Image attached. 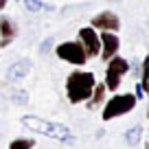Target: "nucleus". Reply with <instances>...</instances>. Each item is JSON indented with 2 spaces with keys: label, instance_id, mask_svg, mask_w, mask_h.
I'll use <instances>...</instances> for the list:
<instances>
[{
  "label": "nucleus",
  "instance_id": "f257e3e1",
  "mask_svg": "<svg viewBox=\"0 0 149 149\" xmlns=\"http://www.w3.org/2000/svg\"><path fill=\"white\" fill-rule=\"evenodd\" d=\"M97 84L92 72H74L68 74V81H66V92H68V101L70 103H81V101H88L90 94H92V88Z\"/></svg>",
  "mask_w": 149,
  "mask_h": 149
},
{
  "label": "nucleus",
  "instance_id": "f03ea898",
  "mask_svg": "<svg viewBox=\"0 0 149 149\" xmlns=\"http://www.w3.org/2000/svg\"><path fill=\"white\" fill-rule=\"evenodd\" d=\"M22 125L29 127V130L37 132V134H44L48 138H55V140H66L70 138V130L61 123H53V121H44V118H37V116H22Z\"/></svg>",
  "mask_w": 149,
  "mask_h": 149
},
{
  "label": "nucleus",
  "instance_id": "7ed1b4c3",
  "mask_svg": "<svg viewBox=\"0 0 149 149\" xmlns=\"http://www.w3.org/2000/svg\"><path fill=\"white\" fill-rule=\"evenodd\" d=\"M136 101L138 99L134 94H116V97H112L110 101L105 103V110H103V121H112L114 116H123L127 112L134 110Z\"/></svg>",
  "mask_w": 149,
  "mask_h": 149
},
{
  "label": "nucleus",
  "instance_id": "20e7f679",
  "mask_svg": "<svg viewBox=\"0 0 149 149\" xmlns=\"http://www.w3.org/2000/svg\"><path fill=\"white\" fill-rule=\"evenodd\" d=\"M130 70V61L123 59V57H116L114 55V59L110 57V64H107V70H105V88L107 90H118V86H121V77Z\"/></svg>",
  "mask_w": 149,
  "mask_h": 149
},
{
  "label": "nucleus",
  "instance_id": "39448f33",
  "mask_svg": "<svg viewBox=\"0 0 149 149\" xmlns=\"http://www.w3.org/2000/svg\"><path fill=\"white\" fill-rule=\"evenodd\" d=\"M57 55H59L64 61L77 64V66H81V64L88 61V57H86V53H84V48H81L79 42H64V44H59V46H57Z\"/></svg>",
  "mask_w": 149,
  "mask_h": 149
},
{
  "label": "nucleus",
  "instance_id": "423d86ee",
  "mask_svg": "<svg viewBox=\"0 0 149 149\" xmlns=\"http://www.w3.org/2000/svg\"><path fill=\"white\" fill-rule=\"evenodd\" d=\"M79 40H81V48H84L86 57H97L101 51V40L97 35V29L86 26L79 31Z\"/></svg>",
  "mask_w": 149,
  "mask_h": 149
},
{
  "label": "nucleus",
  "instance_id": "0eeeda50",
  "mask_svg": "<svg viewBox=\"0 0 149 149\" xmlns=\"http://www.w3.org/2000/svg\"><path fill=\"white\" fill-rule=\"evenodd\" d=\"M90 24H92V29H101V31H118L121 20H118L116 13H112V11H103V13L94 15Z\"/></svg>",
  "mask_w": 149,
  "mask_h": 149
},
{
  "label": "nucleus",
  "instance_id": "6e6552de",
  "mask_svg": "<svg viewBox=\"0 0 149 149\" xmlns=\"http://www.w3.org/2000/svg\"><path fill=\"white\" fill-rule=\"evenodd\" d=\"M99 40H101V46H103V51H99V55H101L103 59H110V57L116 55V51H118V37L114 35L112 31H105Z\"/></svg>",
  "mask_w": 149,
  "mask_h": 149
},
{
  "label": "nucleus",
  "instance_id": "1a4fd4ad",
  "mask_svg": "<svg viewBox=\"0 0 149 149\" xmlns=\"http://www.w3.org/2000/svg\"><path fill=\"white\" fill-rule=\"evenodd\" d=\"M29 70H31V61L29 59H18L15 64L9 66V70H7V79L9 81H20L24 79L29 74Z\"/></svg>",
  "mask_w": 149,
  "mask_h": 149
},
{
  "label": "nucleus",
  "instance_id": "9d476101",
  "mask_svg": "<svg viewBox=\"0 0 149 149\" xmlns=\"http://www.w3.org/2000/svg\"><path fill=\"white\" fill-rule=\"evenodd\" d=\"M13 37H15V24L11 20L2 18L0 20V46H9Z\"/></svg>",
  "mask_w": 149,
  "mask_h": 149
},
{
  "label": "nucleus",
  "instance_id": "9b49d317",
  "mask_svg": "<svg viewBox=\"0 0 149 149\" xmlns=\"http://www.w3.org/2000/svg\"><path fill=\"white\" fill-rule=\"evenodd\" d=\"M103 92H105V84H94L92 94H90V99H88V105H90V107L99 105V103L103 101Z\"/></svg>",
  "mask_w": 149,
  "mask_h": 149
},
{
  "label": "nucleus",
  "instance_id": "f8f14e48",
  "mask_svg": "<svg viewBox=\"0 0 149 149\" xmlns=\"http://www.w3.org/2000/svg\"><path fill=\"white\" fill-rule=\"evenodd\" d=\"M140 136H143V127H140V125H134L132 130H127V134H125V143L130 145V147H136V145L140 143Z\"/></svg>",
  "mask_w": 149,
  "mask_h": 149
},
{
  "label": "nucleus",
  "instance_id": "ddd939ff",
  "mask_svg": "<svg viewBox=\"0 0 149 149\" xmlns=\"http://www.w3.org/2000/svg\"><path fill=\"white\" fill-rule=\"evenodd\" d=\"M33 145H35L33 138H15L13 143L9 145V149H31Z\"/></svg>",
  "mask_w": 149,
  "mask_h": 149
},
{
  "label": "nucleus",
  "instance_id": "4468645a",
  "mask_svg": "<svg viewBox=\"0 0 149 149\" xmlns=\"http://www.w3.org/2000/svg\"><path fill=\"white\" fill-rule=\"evenodd\" d=\"M24 5H26V9L31 11V13H37V11H42L44 7H46L42 0H24Z\"/></svg>",
  "mask_w": 149,
  "mask_h": 149
},
{
  "label": "nucleus",
  "instance_id": "2eb2a0df",
  "mask_svg": "<svg viewBox=\"0 0 149 149\" xmlns=\"http://www.w3.org/2000/svg\"><path fill=\"white\" fill-rule=\"evenodd\" d=\"M9 99H11L13 103H20V105L29 103V97H26V92H22V90H20V92H13V94H9Z\"/></svg>",
  "mask_w": 149,
  "mask_h": 149
},
{
  "label": "nucleus",
  "instance_id": "dca6fc26",
  "mask_svg": "<svg viewBox=\"0 0 149 149\" xmlns=\"http://www.w3.org/2000/svg\"><path fill=\"white\" fill-rule=\"evenodd\" d=\"M143 92H145V90H143V86L138 84V86H136V94H134V97H136V99H143V97H145Z\"/></svg>",
  "mask_w": 149,
  "mask_h": 149
},
{
  "label": "nucleus",
  "instance_id": "f3484780",
  "mask_svg": "<svg viewBox=\"0 0 149 149\" xmlns=\"http://www.w3.org/2000/svg\"><path fill=\"white\" fill-rule=\"evenodd\" d=\"M51 44H53V40H46V42H44V44H42V51H44V53H46V51H48V48H51Z\"/></svg>",
  "mask_w": 149,
  "mask_h": 149
},
{
  "label": "nucleus",
  "instance_id": "a211bd4d",
  "mask_svg": "<svg viewBox=\"0 0 149 149\" xmlns=\"http://www.w3.org/2000/svg\"><path fill=\"white\" fill-rule=\"evenodd\" d=\"M5 5H7V0H0V9H5Z\"/></svg>",
  "mask_w": 149,
  "mask_h": 149
},
{
  "label": "nucleus",
  "instance_id": "6ab92c4d",
  "mask_svg": "<svg viewBox=\"0 0 149 149\" xmlns=\"http://www.w3.org/2000/svg\"><path fill=\"white\" fill-rule=\"evenodd\" d=\"M112 2H121V0H112Z\"/></svg>",
  "mask_w": 149,
  "mask_h": 149
}]
</instances>
